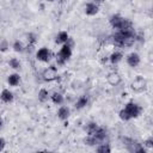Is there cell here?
<instances>
[{
	"label": "cell",
	"mask_w": 153,
	"mask_h": 153,
	"mask_svg": "<svg viewBox=\"0 0 153 153\" xmlns=\"http://www.w3.org/2000/svg\"><path fill=\"white\" fill-rule=\"evenodd\" d=\"M114 44L117 47H130L135 42V33L133 26L118 30L114 36Z\"/></svg>",
	"instance_id": "6da1fadb"
},
{
	"label": "cell",
	"mask_w": 153,
	"mask_h": 153,
	"mask_svg": "<svg viewBox=\"0 0 153 153\" xmlns=\"http://www.w3.org/2000/svg\"><path fill=\"white\" fill-rule=\"evenodd\" d=\"M141 112V108L135 103H128L124 109L120 111V118L123 121H128L133 117H137Z\"/></svg>",
	"instance_id": "7a4b0ae2"
},
{
	"label": "cell",
	"mask_w": 153,
	"mask_h": 153,
	"mask_svg": "<svg viewBox=\"0 0 153 153\" xmlns=\"http://www.w3.org/2000/svg\"><path fill=\"white\" fill-rule=\"evenodd\" d=\"M110 24H111V26L114 29H117V30L127 29V27H130L131 26V23L128 19H124V18H122L118 14H114L110 18Z\"/></svg>",
	"instance_id": "3957f363"
},
{
	"label": "cell",
	"mask_w": 153,
	"mask_h": 153,
	"mask_svg": "<svg viewBox=\"0 0 153 153\" xmlns=\"http://www.w3.org/2000/svg\"><path fill=\"white\" fill-rule=\"evenodd\" d=\"M71 55H72V49H71V47H69L68 44H65V45L61 48V50L59 51V54L56 55V61H57V63H59V65H63V63L71 57Z\"/></svg>",
	"instance_id": "277c9868"
},
{
	"label": "cell",
	"mask_w": 153,
	"mask_h": 153,
	"mask_svg": "<svg viewBox=\"0 0 153 153\" xmlns=\"http://www.w3.org/2000/svg\"><path fill=\"white\" fill-rule=\"evenodd\" d=\"M123 142L126 143V146H127V149L129 151V152H134V153H137V152H143L145 153V148L140 145V143H137L136 141H134V140H131V139H127V137H123Z\"/></svg>",
	"instance_id": "5b68a950"
},
{
	"label": "cell",
	"mask_w": 153,
	"mask_h": 153,
	"mask_svg": "<svg viewBox=\"0 0 153 153\" xmlns=\"http://www.w3.org/2000/svg\"><path fill=\"white\" fill-rule=\"evenodd\" d=\"M146 80L141 76L136 78L133 82H131V88L135 91V92H142L145 88H146Z\"/></svg>",
	"instance_id": "8992f818"
},
{
	"label": "cell",
	"mask_w": 153,
	"mask_h": 153,
	"mask_svg": "<svg viewBox=\"0 0 153 153\" xmlns=\"http://www.w3.org/2000/svg\"><path fill=\"white\" fill-rule=\"evenodd\" d=\"M43 79L47 80V81H51V80H55L57 78V71L54 66H50L49 68H47L44 72H43Z\"/></svg>",
	"instance_id": "52a82bcc"
},
{
	"label": "cell",
	"mask_w": 153,
	"mask_h": 153,
	"mask_svg": "<svg viewBox=\"0 0 153 153\" xmlns=\"http://www.w3.org/2000/svg\"><path fill=\"white\" fill-rule=\"evenodd\" d=\"M36 56H37V60H39V61H42V62H48V61L50 60V57H51V53H50L47 48H41V49L37 51Z\"/></svg>",
	"instance_id": "ba28073f"
},
{
	"label": "cell",
	"mask_w": 153,
	"mask_h": 153,
	"mask_svg": "<svg viewBox=\"0 0 153 153\" xmlns=\"http://www.w3.org/2000/svg\"><path fill=\"white\" fill-rule=\"evenodd\" d=\"M127 63H128L130 67H136V66L140 63V56H139L136 53L129 54L128 57H127Z\"/></svg>",
	"instance_id": "9c48e42d"
},
{
	"label": "cell",
	"mask_w": 153,
	"mask_h": 153,
	"mask_svg": "<svg viewBox=\"0 0 153 153\" xmlns=\"http://www.w3.org/2000/svg\"><path fill=\"white\" fill-rule=\"evenodd\" d=\"M98 11H99L98 5L94 4V2H90V4H87L86 7H85V12H86V14H88V16H94L96 13H98Z\"/></svg>",
	"instance_id": "30bf717a"
},
{
	"label": "cell",
	"mask_w": 153,
	"mask_h": 153,
	"mask_svg": "<svg viewBox=\"0 0 153 153\" xmlns=\"http://www.w3.org/2000/svg\"><path fill=\"white\" fill-rule=\"evenodd\" d=\"M108 82L112 86H116L121 82V76L117 74V73H110L108 75Z\"/></svg>",
	"instance_id": "8fae6325"
},
{
	"label": "cell",
	"mask_w": 153,
	"mask_h": 153,
	"mask_svg": "<svg viewBox=\"0 0 153 153\" xmlns=\"http://www.w3.org/2000/svg\"><path fill=\"white\" fill-rule=\"evenodd\" d=\"M0 98H1V100L5 102V103H11V102L13 100V94H12V92H10L8 90H4V91L1 92V94H0Z\"/></svg>",
	"instance_id": "7c38bea8"
},
{
	"label": "cell",
	"mask_w": 153,
	"mask_h": 153,
	"mask_svg": "<svg viewBox=\"0 0 153 153\" xmlns=\"http://www.w3.org/2000/svg\"><path fill=\"white\" fill-rule=\"evenodd\" d=\"M68 39H69L68 33H67L66 31H61V32H59V35L56 36L55 42H56L57 44H61V43H66Z\"/></svg>",
	"instance_id": "4fadbf2b"
},
{
	"label": "cell",
	"mask_w": 153,
	"mask_h": 153,
	"mask_svg": "<svg viewBox=\"0 0 153 153\" xmlns=\"http://www.w3.org/2000/svg\"><path fill=\"white\" fill-rule=\"evenodd\" d=\"M57 116L60 120H67L68 116H69V109L67 106H61L59 109V112H57Z\"/></svg>",
	"instance_id": "5bb4252c"
},
{
	"label": "cell",
	"mask_w": 153,
	"mask_h": 153,
	"mask_svg": "<svg viewBox=\"0 0 153 153\" xmlns=\"http://www.w3.org/2000/svg\"><path fill=\"white\" fill-rule=\"evenodd\" d=\"M121 60H122V54H121L120 51H115V53H112V54L110 55V62H111L112 65L118 63Z\"/></svg>",
	"instance_id": "9a60e30c"
},
{
	"label": "cell",
	"mask_w": 153,
	"mask_h": 153,
	"mask_svg": "<svg viewBox=\"0 0 153 153\" xmlns=\"http://www.w3.org/2000/svg\"><path fill=\"white\" fill-rule=\"evenodd\" d=\"M19 75L18 74H11L10 76H8V84L11 85V86H16V85H18V82H19Z\"/></svg>",
	"instance_id": "2e32d148"
},
{
	"label": "cell",
	"mask_w": 153,
	"mask_h": 153,
	"mask_svg": "<svg viewBox=\"0 0 153 153\" xmlns=\"http://www.w3.org/2000/svg\"><path fill=\"white\" fill-rule=\"evenodd\" d=\"M110 146L108 145V143H105V142H103V143H100V146L97 148V152H99V153H110Z\"/></svg>",
	"instance_id": "e0dca14e"
},
{
	"label": "cell",
	"mask_w": 153,
	"mask_h": 153,
	"mask_svg": "<svg viewBox=\"0 0 153 153\" xmlns=\"http://www.w3.org/2000/svg\"><path fill=\"white\" fill-rule=\"evenodd\" d=\"M51 100L55 103V104H62L63 103V97L61 93H54L51 96Z\"/></svg>",
	"instance_id": "ac0fdd59"
},
{
	"label": "cell",
	"mask_w": 153,
	"mask_h": 153,
	"mask_svg": "<svg viewBox=\"0 0 153 153\" xmlns=\"http://www.w3.org/2000/svg\"><path fill=\"white\" fill-rule=\"evenodd\" d=\"M86 104H87V98H86L85 96H82V97H80V98L78 99V102H76V104H75V108H76V109H81V108H84Z\"/></svg>",
	"instance_id": "d6986e66"
},
{
	"label": "cell",
	"mask_w": 153,
	"mask_h": 153,
	"mask_svg": "<svg viewBox=\"0 0 153 153\" xmlns=\"http://www.w3.org/2000/svg\"><path fill=\"white\" fill-rule=\"evenodd\" d=\"M97 129H98V126H97L96 123L91 122V123L87 124V134H88V135H93V134L97 131Z\"/></svg>",
	"instance_id": "ffe728a7"
},
{
	"label": "cell",
	"mask_w": 153,
	"mask_h": 153,
	"mask_svg": "<svg viewBox=\"0 0 153 153\" xmlns=\"http://www.w3.org/2000/svg\"><path fill=\"white\" fill-rule=\"evenodd\" d=\"M48 99V91L42 88L39 92H38V100L39 102H45Z\"/></svg>",
	"instance_id": "44dd1931"
},
{
	"label": "cell",
	"mask_w": 153,
	"mask_h": 153,
	"mask_svg": "<svg viewBox=\"0 0 153 153\" xmlns=\"http://www.w3.org/2000/svg\"><path fill=\"white\" fill-rule=\"evenodd\" d=\"M13 49H14L17 53H20V51H23V50H24V45H23V43H22V42L16 41V42H14V44H13Z\"/></svg>",
	"instance_id": "7402d4cb"
},
{
	"label": "cell",
	"mask_w": 153,
	"mask_h": 153,
	"mask_svg": "<svg viewBox=\"0 0 153 153\" xmlns=\"http://www.w3.org/2000/svg\"><path fill=\"white\" fill-rule=\"evenodd\" d=\"M8 65H10V67H12V68H19V67H20V63H19V61H18L16 57L11 59L10 62H8Z\"/></svg>",
	"instance_id": "603a6c76"
},
{
	"label": "cell",
	"mask_w": 153,
	"mask_h": 153,
	"mask_svg": "<svg viewBox=\"0 0 153 153\" xmlns=\"http://www.w3.org/2000/svg\"><path fill=\"white\" fill-rule=\"evenodd\" d=\"M145 145H146V147L152 148V147H153V139H152V137H149L148 140H146V141H145Z\"/></svg>",
	"instance_id": "cb8c5ba5"
},
{
	"label": "cell",
	"mask_w": 153,
	"mask_h": 153,
	"mask_svg": "<svg viewBox=\"0 0 153 153\" xmlns=\"http://www.w3.org/2000/svg\"><path fill=\"white\" fill-rule=\"evenodd\" d=\"M6 49H7V42L4 41V42L0 43V50H1V51H5Z\"/></svg>",
	"instance_id": "d4e9b609"
},
{
	"label": "cell",
	"mask_w": 153,
	"mask_h": 153,
	"mask_svg": "<svg viewBox=\"0 0 153 153\" xmlns=\"http://www.w3.org/2000/svg\"><path fill=\"white\" fill-rule=\"evenodd\" d=\"M5 140L2 139V137H0V151H2L4 149V147H5Z\"/></svg>",
	"instance_id": "484cf974"
},
{
	"label": "cell",
	"mask_w": 153,
	"mask_h": 153,
	"mask_svg": "<svg viewBox=\"0 0 153 153\" xmlns=\"http://www.w3.org/2000/svg\"><path fill=\"white\" fill-rule=\"evenodd\" d=\"M94 1H96V2H97V4H99V2H103V1H104V0H94Z\"/></svg>",
	"instance_id": "4316f807"
},
{
	"label": "cell",
	"mask_w": 153,
	"mask_h": 153,
	"mask_svg": "<svg viewBox=\"0 0 153 153\" xmlns=\"http://www.w3.org/2000/svg\"><path fill=\"white\" fill-rule=\"evenodd\" d=\"M1 126H2V118L0 117V127H1Z\"/></svg>",
	"instance_id": "83f0119b"
},
{
	"label": "cell",
	"mask_w": 153,
	"mask_h": 153,
	"mask_svg": "<svg viewBox=\"0 0 153 153\" xmlns=\"http://www.w3.org/2000/svg\"><path fill=\"white\" fill-rule=\"evenodd\" d=\"M48 1H54V0H48Z\"/></svg>",
	"instance_id": "f1b7e54d"
}]
</instances>
